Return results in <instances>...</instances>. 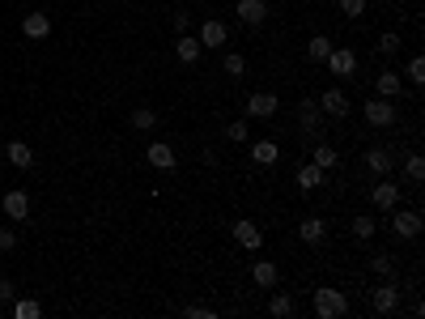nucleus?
Instances as JSON below:
<instances>
[{"mask_svg":"<svg viewBox=\"0 0 425 319\" xmlns=\"http://www.w3.org/2000/svg\"><path fill=\"white\" fill-rule=\"evenodd\" d=\"M315 315L319 319H344L349 315V298L336 285H319L315 289Z\"/></svg>","mask_w":425,"mask_h":319,"instance_id":"nucleus-1","label":"nucleus"},{"mask_svg":"<svg viewBox=\"0 0 425 319\" xmlns=\"http://www.w3.org/2000/svg\"><path fill=\"white\" fill-rule=\"evenodd\" d=\"M362 162H366V170H374V175H391L395 170V162H400V154L391 150V145H370V150L362 154Z\"/></svg>","mask_w":425,"mask_h":319,"instance_id":"nucleus-2","label":"nucleus"},{"mask_svg":"<svg viewBox=\"0 0 425 319\" xmlns=\"http://www.w3.org/2000/svg\"><path fill=\"white\" fill-rule=\"evenodd\" d=\"M277 111H281V98L268 94V90H260V94L247 98V119H272Z\"/></svg>","mask_w":425,"mask_h":319,"instance_id":"nucleus-3","label":"nucleus"},{"mask_svg":"<svg viewBox=\"0 0 425 319\" xmlns=\"http://www.w3.org/2000/svg\"><path fill=\"white\" fill-rule=\"evenodd\" d=\"M366 124H370V128H391V124H395L391 98H370V103H366Z\"/></svg>","mask_w":425,"mask_h":319,"instance_id":"nucleus-4","label":"nucleus"},{"mask_svg":"<svg viewBox=\"0 0 425 319\" xmlns=\"http://www.w3.org/2000/svg\"><path fill=\"white\" fill-rule=\"evenodd\" d=\"M323 64L332 68V77H353V72H357V52H349V47H332Z\"/></svg>","mask_w":425,"mask_h":319,"instance_id":"nucleus-5","label":"nucleus"},{"mask_svg":"<svg viewBox=\"0 0 425 319\" xmlns=\"http://www.w3.org/2000/svg\"><path fill=\"white\" fill-rule=\"evenodd\" d=\"M315 103H319V111H323V115H332V119H344V115H349V94H344V90H336V85H332V90H323Z\"/></svg>","mask_w":425,"mask_h":319,"instance_id":"nucleus-6","label":"nucleus"},{"mask_svg":"<svg viewBox=\"0 0 425 319\" xmlns=\"http://www.w3.org/2000/svg\"><path fill=\"white\" fill-rule=\"evenodd\" d=\"M0 209H5V217H13V222H30V196L21 192V187L5 192V200H0Z\"/></svg>","mask_w":425,"mask_h":319,"instance_id":"nucleus-7","label":"nucleus"},{"mask_svg":"<svg viewBox=\"0 0 425 319\" xmlns=\"http://www.w3.org/2000/svg\"><path fill=\"white\" fill-rule=\"evenodd\" d=\"M234 243H238L242 251H260V247H264V234H260V226L251 222V217L234 222Z\"/></svg>","mask_w":425,"mask_h":319,"instance_id":"nucleus-8","label":"nucleus"},{"mask_svg":"<svg viewBox=\"0 0 425 319\" xmlns=\"http://www.w3.org/2000/svg\"><path fill=\"white\" fill-rule=\"evenodd\" d=\"M370 307L379 311V315H395L400 311V289L395 285H374L370 289Z\"/></svg>","mask_w":425,"mask_h":319,"instance_id":"nucleus-9","label":"nucleus"},{"mask_svg":"<svg viewBox=\"0 0 425 319\" xmlns=\"http://www.w3.org/2000/svg\"><path fill=\"white\" fill-rule=\"evenodd\" d=\"M234 13H238V21H242V26H264L272 9L264 5V0H238V5H234Z\"/></svg>","mask_w":425,"mask_h":319,"instance_id":"nucleus-10","label":"nucleus"},{"mask_svg":"<svg viewBox=\"0 0 425 319\" xmlns=\"http://www.w3.org/2000/svg\"><path fill=\"white\" fill-rule=\"evenodd\" d=\"M391 234H395V238H417V234H421V213L400 209V213L391 217Z\"/></svg>","mask_w":425,"mask_h":319,"instance_id":"nucleus-11","label":"nucleus"},{"mask_svg":"<svg viewBox=\"0 0 425 319\" xmlns=\"http://www.w3.org/2000/svg\"><path fill=\"white\" fill-rule=\"evenodd\" d=\"M145 158H149V166H158V170H174V166H179V154H174L166 141H154L145 150Z\"/></svg>","mask_w":425,"mask_h":319,"instance_id":"nucleus-12","label":"nucleus"},{"mask_svg":"<svg viewBox=\"0 0 425 319\" xmlns=\"http://www.w3.org/2000/svg\"><path fill=\"white\" fill-rule=\"evenodd\" d=\"M298 238H302L307 247H319V243L328 238V222H323V217H307V222H298Z\"/></svg>","mask_w":425,"mask_h":319,"instance_id":"nucleus-13","label":"nucleus"},{"mask_svg":"<svg viewBox=\"0 0 425 319\" xmlns=\"http://www.w3.org/2000/svg\"><path fill=\"white\" fill-rule=\"evenodd\" d=\"M370 200H374V209H395V205H400V183H391V179L383 175V183H374Z\"/></svg>","mask_w":425,"mask_h":319,"instance_id":"nucleus-14","label":"nucleus"},{"mask_svg":"<svg viewBox=\"0 0 425 319\" xmlns=\"http://www.w3.org/2000/svg\"><path fill=\"white\" fill-rule=\"evenodd\" d=\"M196 39H200V47H226V39H230V34H226V21L209 17L205 26H200V34H196Z\"/></svg>","mask_w":425,"mask_h":319,"instance_id":"nucleus-15","label":"nucleus"},{"mask_svg":"<svg viewBox=\"0 0 425 319\" xmlns=\"http://www.w3.org/2000/svg\"><path fill=\"white\" fill-rule=\"evenodd\" d=\"M21 34H26V39H47V34H52V17H47V13H26V17H21Z\"/></svg>","mask_w":425,"mask_h":319,"instance_id":"nucleus-16","label":"nucleus"},{"mask_svg":"<svg viewBox=\"0 0 425 319\" xmlns=\"http://www.w3.org/2000/svg\"><path fill=\"white\" fill-rule=\"evenodd\" d=\"M5 158H9L17 170H26V166L34 162V150H30L26 141H9V145H5Z\"/></svg>","mask_w":425,"mask_h":319,"instance_id":"nucleus-17","label":"nucleus"},{"mask_svg":"<svg viewBox=\"0 0 425 319\" xmlns=\"http://www.w3.org/2000/svg\"><path fill=\"white\" fill-rule=\"evenodd\" d=\"M277 158H281V145H277V141H256V145H251V162L277 166Z\"/></svg>","mask_w":425,"mask_h":319,"instance_id":"nucleus-18","label":"nucleus"},{"mask_svg":"<svg viewBox=\"0 0 425 319\" xmlns=\"http://www.w3.org/2000/svg\"><path fill=\"white\" fill-rule=\"evenodd\" d=\"M200 52H205V47H200V39H196V34H179V43H174V56H179L183 64H196V60H200Z\"/></svg>","mask_w":425,"mask_h":319,"instance_id":"nucleus-19","label":"nucleus"},{"mask_svg":"<svg viewBox=\"0 0 425 319\" xmlns=\"http://www.w3.org/2000/svg\"><path fill=\"white\" fill-rule=\"evenodd\" d=\"M374 90H379V98H400V90H404V81H400V72H379V81H374Z\"/></svg>","mask_w":425,"mask_h":319,"instance_id":"nucleus-20","label":"nucleus"},{"mask_svg":"<svg viewBox=\"0 0 425 319\" xmlns=\"http://www.w3.org/2000/svg\"><path fill=\"white\" fill-rule=\"evenodd\" d=\"M323 183V170L315 166V162H307V166H298V187H302V192H315Z\"/></svg>","mask_w":425,"mask_h":319,"instance_id":"nucleus-21","label":"nucleus"},{"mask_svg":"<svg viewBox=\"0 0 425 319\" xmlns=\"http://www.w3.org/2000/svg\"><path fill=\"white\" fill-rule=\"evenodd\" d=\"M251 277H256V285H264V289H272L281 281V273H277V264H268V260H260L256 268H251Z\"/></svg>","mask_w":425,"mask_h":319,"instance_id":"nucleus-22","label":"nucleus"},{"mask_svg":"<svg viewBox=\"0 0 425 319\" xmlns=\"http://www.w3.org/2000/svg\"><path fill=\"white\" fill-rule=\"evenodd\" d=\"M293 311H298V302L289 298V294H272V302H268V315H272V319H289Z\"/></svg>","mask_w":425,"mask_h":319,"instance_id":"nucleus-23","label":"nucleus"},{"mask_svg":"<svg viewBox=\"0 0 425 319\" xmlns=\"http://www.w3.org/2000/svg\"><path fill=\"white\" fill-rule=\"evenodd\" d=\"M328 52H332V39H328V34H311V43H307V56L323 64V60H328Z\"/></svg>","mask_w":425,"mask_h":319,"instance_id":"nucleus-24","label":"nucleus"},{"mask_svg":"<svg viewBox=\"0 0 425 319\" xmlns=\"http://www.w3.org/2000/svg\"><path fill=\"white\" fill-rule=\"evenodd\" d=\"M404 179H408V183H425V158H421V154H408V158H404Z\"/></svg>","mask_w":425,"mask_h":319,"instance_id":"nucleus-25","label":"nucleus"},{"mask_svg":"<svg viewBox=\"0 0 425 319\" xmlns=\"http://www.w3.org/2000/svg\"><path fill=\"white\" fill-rule=\"evenodd\" d=\"M39 315H43L39 298H13V319H39Z\"/></svg>","mask_w":425,"mask_h":319,"instance_id":"nucleus-26","label":"nucleus"},{"mask_svg":"<svg viewBox=\"0 0 425 319\" xmlns=\"http://www.w3.org/2000/svg\"><path fill=\"white\" fill-rule=\"evenodd\" d=\"M319 119H323L319 103H315V98H307V103H302V124H307V132H311V136L319 132Z\"/></svg>","mask_w":425,"mask_h":319,"instance_id":"nucleus-27","label":"nucleus"},{"mask_svg":"<svg viewBox=\"0 0 425 319\" xmlns=\"http://www.w3.org/2000/svg\"><path fill=\"white\" fill-rule=\"evenodd\" d=\"M311 162H315L319 170H332V166L340 162V154L332 150V145H315V158H311Z\"/></svg>","mask_w":425,"mask_h":319,"instance_id":"nucleus-28","label":"nucleus"},{"mask_svg":"<svg viewBox=\"0 0 425 319\" xmlns=\"http://www.w3.org/2000/svg\"><path fill=\"white\" fill-rule=\"evenodd\" d=\"M221 68H226L230 77H242V72H247V60H242L238 52H226V60H221Z\"/></svg>","mask_w":425,"mask_h":319,"instance_id":"nucleus-29","label":"nucleus"},{"mask_svg":"<svg viewBox=\"0 0 425 319\" xmlns=\"http://www.w3.org/2000/svg\"><path fill=\"white\" fill-rule=\"evenodd\" d=\"M374 230H379L374 217H353V234H357V238H374Z\"/></svg>","mask_w":425,"mask_h":319,"instance_id":"nucleus-30","label":"nucleus"},{"mask_svg":"<svg viewBox=\"0 0 425 319\" xmlns=\"http://www.w3.org/2000/svg\"><path fill=\"white\" fill-rule=\"evenodd\" d=\"M404 77H408L413 85H421V81H425V60H421V56H413V60H408V68H404Z\"/></svg>","mask_w":425,"mask_h":319,"instance_id":"nucleus-31","label":"nucleus"},{"mask_svg":"<svg viewBox=\"0 0 425 319\" xmlns=\"http://www.w3.org/2000/svg\"><path fill=\"white\" fill-rule=\"evenodd\" d=\"M154 124H158V115L149 111V107H136V111H132V128H154Z\"/></svg>","mask_w":425,"mask_h":319,"instance_id":"nucleus-32","label":"nucleus"},{"mask_svg":"<svg viewBox=\"0 0 425 319\" xmlns=\"http://www.w3.org/2000/svg\"><path fill=\"white\" fill-rule=\"evenodd\" d=\"M336 5H340L344 17H362L366 13V0H336Z\"/></svg>","mask_w":425,"mask_h":319,"instance_id":"nucleus-33","label":"nucleus"},{"mask_svg":"<svg viewBox=\"0 0 425 319\" xmlns=\"http://www.w3.org/2000/svg\"><path fill=\"white\" fill-rule=\"evenodd\" d=\"M226 136H230L234 145H242V141H247V119H234V124L226 128Z\"/></svg>","mask_w":425,"mask_h":319,"instance_id":"nucleus-34","label":"nucleus"},{"mask_svg":"<svg viewBox=\"0 0 425 319\" xmlns=\"http://www.w3.org/2000/svg\"><path fill=\"white\" fill-rule=\"evenodd\" d=\"M379 52H383V56H395V52H400V34H383V39H379Z\"/></svg>","mask_w":425,"mask_h":319,"instance_id":"nucleus-35","label":"nucleus"},{"mask_svg":"<svg viewBox=\"0 0 425 319\" xmlns=\"http://www.w3.org/2000/svg\"><path fill=\"white\" fill-rule=\"evenodd\" d=\"M183 315H187V319H217V311H213V307H196V302H191Z\"/></svg>","mask_w":425,"mask_h":319,"instance_id":"nucleus-36","label":"nucleus"},{"mask_svg":"<svg viewBox=\"0 0 425 319\" xmlns=\"http://www.w3.org/2000/svg\"><path fill=\"white\" fill-rule=\"evenodd\" d=\"M13 247H17V234L9 226H0V251H13Z\"/></svg>","mask_w":425,"mask_h":319,"instance_id":"nucleus-37","label":"nucleus"},{"mask_svg":"<svg viewBox=\"0 0 425 319\" xmlns=\"http://www.w3.org/2000/svg\"><path fill=\"white\" fill-rule=\"evenodd\" d=\"M391 256H379V260H374V273H379V277H391Z\"/></svg>","mask_w":425,"mask_h":319,"instance_id":"nucleus-38","label":"nucleus"},{"mask_svg":"<svg viewBox=\"0 0 425 319\" xmlns=\"http://www.w3.org/2000/svg\"><path fill=\"white\" fill-rule=\"evenodd\" d=\"M187 26H191V17H187V13H174V30L187 34Z\"/></svg>","mask_w":425,"mask_h":319,"instance_id":"nucleus-39","label":"nucleus"},{"mask_svg":"<svg viewBox=\"0 0 425 319\" xmlns=\"http://www.w3.org/2000/svg\"><path fill=\"white\" fill-rule=\"evenodd\" d=\"M13 294H17L13 281H0V302H13Z\"/></svg>","mask_w":425,"mask_h":319,"instance_id":"nucleus-40","label":"nucleus"},{"mask_svg":"<svg viewBox=\"0 0 425 319\" xmlns=\"http://www.w3.org/2000/svg\"><path fill=\"white\" fill-rule=\"evenodd\" d=\"M0 162H5V150H0Z\"/></svg>","mask_w":425,"mask_h":319,"instance_id":"nucleus-41","label":"nucleus"}]
</instances>
